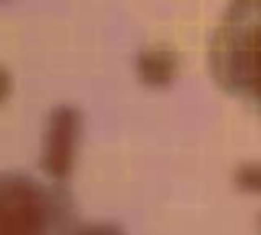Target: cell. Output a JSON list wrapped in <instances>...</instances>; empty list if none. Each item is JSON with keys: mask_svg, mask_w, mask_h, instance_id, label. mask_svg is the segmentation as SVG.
<instances>
[{"mask_svg": "<svg viewBox=\"0 0 261 235\" xmlns=\"http://www.w3.org/2000/svg\"><path fill=\"white\" fill-rule=\"evenodd\" d=\"M43 221V206L31 190L16 188L0 196V235H41Z\"/></svg>", "mask_w": 261, "mask_h": 235, "instance_id": "6da1fadb", "label": "cell"}, {"mask_svg": "<svg viewBox=\"0 0 261 235\" xmlns=\"http://www.w3.org/2000/svg\"><path fill=\"white\" fill-rule=\"evenodd\" d=\"M77 110L71 106H59L53 110L47 129V145L43 166L55 176H63L71 163V147L77 131Z\"/></svg>", "mask_w": 261, "mask_h": 235, "instance_id": "7a4b0ae2", "label": "cell"}, {"mask_svg": "<svg viewBox=\"0 0 261 235\" xmlns=\"http://www.w3.org/2000/svg\"><path fill=\"white\" fill-rule=\"evenodd\" d=\"M137 69L143 82L151 86H163L171 80L175 72V59L169 51L163 49H149L143 51L137 59Z\"/></svg>", "mask_w": 261, "mask_h": 235, "instance_id": "3957f363", "label": "cell"}, {"mask_svg": "<svg viewBox=\"0 0 261 235\" xmlns=\"http://www.w3.org/2000/svg\"><path fill=\"white\" fill-rule=\"evenodd\" d=\"M80 235H122V233L112 225H90L82 229Z\"/></svg>", "mask_w": 261, "mask_h": 235, "instance_id": "277c9868", "label": "cell"}, {"mask_svg": "<svg viewBox=\"0 0 261 235\" xmlns=\"http://www.w3.org/2000/svg\"><path fill=\"white\" fill-rule=\"evenodd\" d=\"M8 92H10V76L4 67H0V102L8 96Z\"/></svg>", "mask_w": 261, "mask_h": 235, "instance_id": "5b68a950", "label": "cell"}, {"mask_svg": "<svg viewBox=\"0 0 261 235\" xmlns=\"http://www.w3.org/2000/svg\"><path fill=\"white\" fill-rule=\"evenodd\" d=\"M245 178L249 180V186H253V188H261V170H257V168H249V174H247Z\"/></svg>", "mask_w": 261, "mask_h": 235, "instance_id": "8992f818", "label": "cell"}]
</instances>
